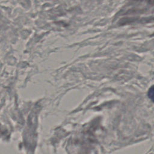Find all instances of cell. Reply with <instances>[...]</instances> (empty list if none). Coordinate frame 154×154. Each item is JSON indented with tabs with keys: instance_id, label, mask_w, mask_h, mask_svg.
<instances>
[{
	"instance_id": "6da1fadb",
	"label": "cell",
	"mask_w": 154,
	"mask_h": 154,
	"mask_svg": "<svg viewBox=\"0 0 154 154\" xmlns=\"http://www.w3.org/2000/svg\"><path fill=\"white\" fill-rule=\"evenodd\" d=\"M148 97L154 102V85L150 87L148 93H147Z\"/></svg>"
}]
</instances>
